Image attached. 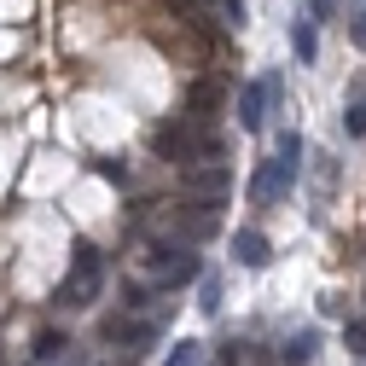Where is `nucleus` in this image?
<instances>
[{
	"label": "nucleus",
	"mask_w": 366,
	"mask_h": 366,
	"mask_svg": "<svg viewBox=\"0 0 366 366\" xmlns=\"http://www.w3.org/2000/svg\"><path fill=\"white\" fill-rule=\"evenodd\" d=\"M291 47H297V64H314V59H320V35H314V18H297V24H291Z\"/></svg>",
	"instance_id": "6e6552de"
},
{
	"label": "nucleus",
	"mask_w": 366,
	"mask_h": 366,
	"mask_svg": "<svg viewBox=\"0 0 366 366\" xmlns=\"http://www.w3.org/2000/svg\"><path fill=\"white\" fill-rule=\"evenodd\" d=\"M105 285V256L94 244H70V273L59 285V308H94Z\"/></svg>",
	"instance_id": "f03ea898"
},
{
	"label": "nucleus",
	"mask_w": 366,
	"mask_h": 366,
	"mask_svg": "<svg viewBox=\"0 0 366 366\" xmlns=\"http://www.w3.org/2000/svg\"><path fill=\"white\" fill-rule=\"evenodd\" d=\"M233 262H244V267H267V262H273V244L256 233V227H239V233H233Z\"/></svg>",
	"instance_id": "20e7f679"
},
{
	"label": "nucleus",
	"mask_w": 366,
	"mask_h": 366,
	"mask_svg": "<svg viewBox=\"0 0 366 366\" xmlns=\"http://www.w3.org/2000/svg\"><path fill=\"white\" fill-rule=\"evenodd\" d=\"M297 169H302V134H280V152L262 157V163H256V180H250L256 209L285 204V192L297 187Z\"/></svg>",
	"instance_id": "f257e3e1"
},
{
	"label": "nucleus",
	"mask_w": 366,
	"mask_h": 366,
	"mask_svg": "<svg viewBox=\"0 0 366 366\" xmlns=\"http://www.w3.org/2000/svg\"><path fill=\"white\" fill-rule=\"evenodd\" d=\"M343 343H349V349L366 360V320H349V326H343Z\"/></svg>",
	"instance_id": "9b49d317"
},
{
	"label": "nucleus",
	"mask_w": 366,
	"mask_h": 366,
	"mask_svg": "<svg viewBox=\"0 0 366 366\" xmlns=\"http://www.w3.org/2000/svg\"><path fill=\"white\" fill-rule=\"evenodd\" d=\"M105 337H117V343H134V349H146V343L157 337V326H152V320H111V326H105Z\"/></svg>",
	"instance_id": "0eeeda50"
},
{
	"label": "nucleus",
	"mask_w": 366,
	"mask_h": 366,
	"mask_svg": "<svg viewBox=\"0 0 366 366\" xmlns=\"http://www.w3.org/2000/svg\"><path fill=\"white\" fill-rule=\"evenodd\" d=\"M59 349H64V337H59V332H41V337H35V360H53Z\"/></svg>",
	"instance_id": "f8f14e48"
},
{
	"label": "nucleus",
	"mask_w": 366,
	"mask_h": 366,
	"mask_svg": "<svg viewBox=\"0 0 366 366\" xmlns=\"http://www.w3.org/2000/svg\"><path fill=\"white\" fill-rule=\"evenodd\" d=\"M157 280H163V291H174V285H187V280H198V256H192V250H180V256H169V262L157 267Z\"/></svg>",
	"instance_id": "423d86ee"
},
{
	"label": "nucleus",
	"mask_w": 366,
	"mask_h": 366,
	"mask_svg": "<svg viewBox=\"0 0 366 366\" xmlns=\"http://www.w3.org/2000/svg\"><path fill=\"white\" fill-rule=\"evenodd\" d=\"M349 35H355V47H360V53H366V6H360V12H355V18H349Z\"/></svg>",
	"instance_id": "4468645a"
},
{
	"label": "nucleus",
	"mask_w": 366,
	"mask_h": 366,
	"mask_svg": "<svg viewBox=\"0 0 366 366\" xmlns=\"http://www.w3.org/2000/svg\"><path fill=\"white\" fill-rule=\"evenodd\" d=\"M192 360H198V343H174V355L163 366H192Z\"/></svg>",
	"instance_id": "ddd939ff"
},
{
	"label": "nucleus",
	"mask_w": 366,
	"mask_h": 366,
	"mask_svg": "<svg viewBox=\"0 0 366 366\" xmlns=\"http://www.w3.org/2000/svg\"><path fill=\"white\" fill-rule=\"evenodd\" d=\"M198 308H204V314L221 308V280H215V273H198Z\"/></svg>",
	"instance_id": "9d476101"
},
{
	"label": "nucleus",
	"mask_w": 366,
	"mask_h": 366,
	"mask_svg": "<svg viewBox=\"0 0 366 366\" xmlns=\"http://www.w3.org/2000/svg\"><path fill=\"white\" fill-rule=\"evenodd\" d=\"M332 12H337V0H308V18H314V24H326Z\"/></svg>",
	"instance_id": "2eb2a0df"
},
{
	"label": "nucleus",
	"mask_w": 366,
	"mask_h": 366,
	"mask_svg": "<svg viewBox=\"0 0 366 366\" xmlns=\"http://www.w3.org/2000/svg\"><path fill=\"white\" fill-rule=\"evenodd\" d=\"M343 134H349V140L366 134V76L355 81V99H349V111H343Z\"/></svg>",
	"instance_id": "1a4fd4ad"
},
{
	"label": "nucleus",
	"mask_w": 366,
	"mask_h": 366,
	"mask_svg": "<svg viewBox=\"0 0 366 366\" xmlns=\"http://www.w3.org/2000/svg\"><path fill=\"white\" fill-rule=\"evenodd\" d=\"M273 94H280V76H256L250 87H239V122H244L250 134L267 122V105H273Z\"/></svg>",
	"instance_id": "7ed1b4c3"
},
{
	"label": "nucleus",
	"mask_w": 366,
	"mask_h": 366,
	"mask_svg": "<svg viewBox=\"0 0 366 366\" xmlns=\"http://www.w3.org/2000/svg\"><path fill=\"white\" fill-rule=\"evenodd\" d=\"M314 355H320V332H314V326L291 332V337H285V349H280V360H285V366H308Z\"/></svg>",
	"instance_id": "39448f33"
}]
</instances>
